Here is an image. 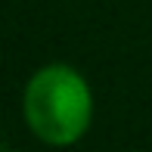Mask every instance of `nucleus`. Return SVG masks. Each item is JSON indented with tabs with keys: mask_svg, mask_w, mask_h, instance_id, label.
Returning <instances> with one entry per match:
<instances>
[{
	"mask_svg": "<svg viewBox=\"0 0 152 152\" xmlns=\"http://www.w3.org/2000/svg\"><path fill=\"white\" fill-rule=\"evenodd\" d=\"M25 118L47 143H75L90 124V90L78 72L50 65L31 78L25 90Z\"/></svg>",
	"mask_w": 152,
	"mask_h": 152,
	"instance_id": "f257e3e1",
	"label": "nucleus"
}]
</instances>
